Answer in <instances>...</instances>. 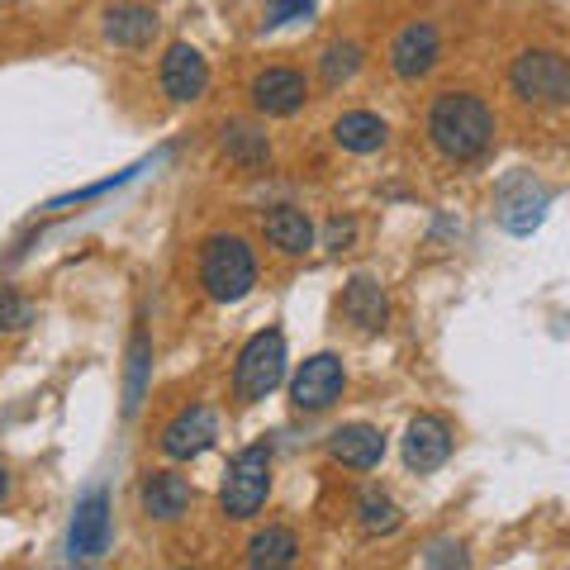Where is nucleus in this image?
<instances>
[{"mask_svg": "<svg viewBox=\"0 0 570 570\" xmlns=\"http://www.w3.org/2000/svg\"><path fill=\"white\" fill-rule=\"evenodd\" d=\"M333 142L343 153H356V157L381 153L390 142V124L381 115H371V110H347V115L333 119Z\"/></svg>", "mask_w": 570, "mask_h": 570, "instance_id": "obj_19", "label": "nucleus"}, {"mask_svg": "<svg viewBox=\"0 0 570 570\" xmlns=\"http://www.w3.org/2000/svg\"><path fill=\"white\" fill-rule=\"evenodd\" d=\"M547 205H551L547 186L532 181L528 171H513V176H504V186H499V224L519 238L547 219Z\"/></svg>", "mask_w": 570, "mask_h": 570, "instance_id": "obj_11", "label": "nucleus"}, {"mask_svg": "<svg viewBox=\"0 0 570 570\" xmlns=\"http://www.w3.org/2000/svg\"><path fill=\"white\" fill-rule=\"evenodd\" d=\"M214 438H219V414H214L209 404H190L181 409L167 428H163V456L167 461H195L214 448Z\"/></svg>", "mask_w": 570, "mask_h": 570, "instance_id": "obj_10", "label": "nucleus"}, {"mask_svg": "<svg viewBox=\"0 0 570 570\" xmlns=\"http://www.w3.org/2000/svg\"><path fill=\"white\" fill-rule=\"evenodd\" d=\"M253 570H285V566H295L299 561V538H295V528H262L253 532V542H247V557H243Z\"/></svg>", "mask_w": 570, "mask_h": 570, "instance_id": "obj_20", "label": "nucleus"}, {"mask_svg": "<svg viewBox=\"0 0 570 570\" xmlns=\"http://www.w3.org/2000/svg\"><path fill=\"white\" fill-rule=\"evenodd\" d=\"M266 494H272V448L253 442V448H243L228 461V471L219 480V509H224V519L247 523V519H257Z\"/></svg>", "mask_w": 570, "mask_h": 570, "instance_id": "obj_4", "label": "nucleus"}, {"mask_svg": "<svg viewBox=\"0 0 570 570\" xmlns=\"http://www.w3.org/2000/svg\"><path fill=\"white\" fill-rule=\"evenodd\" d=\"M110 551V494L105 490H86L77 513H71V532H67V557L71 561H96Z\"/></svg>", "mask_w": 570, "mask_h": 570, "instance_id": "obj_8", "label": "nucleus"}, {"mask_svg": "<svg viewBox=\"0 0 570 570\" xmlns=\"http://www.w3.org/2000/svg\"><path fill=\"white\" fill-rule=\"evenodd\" d=\"M390 71H395L400 81H419V77H428V71L438 67V58H442V33H438V24L433 20H409L395 39H390Z\"/></svg>", "mask_w": 570, "mask_h": 570, "instance_id": "obj_7", "label": "nucleus"}, {"mask_svg": "<svg viewBox=\"0 0 570 570\" xmlns=\"http://www.w3.org/2000/svg\"><path fill=\"white\" fill-rule=\"evenodd\" d=\"M148 366H153V343H148V333H134V343H129V385H124V414H138L142 385H148Z\"/></svg>", "mask_w": 570, "mask_h": 570, "instance_id": "obj_24", "label": "nucleus"}, {"mask_svg": "<svg viewBox=\"0 0 570 570\" xmlns=\"http://www.w3.org/2000/svg\"><path fill=\"white\" fill-rule=\"evenodd\" d=\"M200 285L214 305H238L257 285V253L243 234H209L200 247Z\"/></svg>", "mask_w": 570, "mask_h": 570, "instance_id": "obj_2", "label": "nucleus"}, {"mask_svg": "<svg viewBox=\"0 0 570 570\" xmlns=\"http://www.w3.org/2000/svg\"><path fill=\"white\" fill-rule=\"evenodd\" d=\"M356 523H362V532H371V538H390V532H400L404 513L385 490L366 485L362 494H356Z\"/></svg>", "mask_w": 570, "mask_h": 570, "instance_id": "obj_21", "label": "nucleus"}, {"mask_svg": "<svg viewBox=\"0 0 570 570\" xmlns=\"http://www.w3.org/2000/svg\"><path fill=\"white\" fill-rule=\"evenodd\" d=\"M513 96L532 110H566L570 105V58L557 48H523L509 62Z\"/></svg>", "mask_w": 570, "mask_h": 570, "instance_id": "obj_3", "label": "nucleus"}, {"mask_svg": "<svg viewBox=\"0 0 570 570\" xmlns=\"http://www.w3.org/2000/svg\"><path fill=\"white\" fill-rule=\"evenodd\" d=\"M157 81H163V91L176 100V105H190L209 91V62L200 48L190 43H171L163 67H157Z\"/></svg>", "mask_w": 570, "mask_h": 570, "instance_id": "obj_12", "label": "nucleus"}, {"mask_svg": "<svg viewBox=\"0 0 570 570\" xmlns=\"http://www.w3.org/2000/svg\"><path fill=\"white\" fill-rule=\"evenodd\" d=\"M328 456L343 461L352 471H376L385 456V433L371 423H343L328 433Z\"/></svg>", "mask_w": 570, "mask_h": 570, "instance_id": "obj_16", "label": "nucleus"}, {"mask_svg": "<svg viewBox=\"0 0 570 570\" xmlns=\"http://www.w3.org/2000/svg\"><path fill=\"white\" fill-rule=\"evenodd\" d=\"M262 228H266V243H272L276 253H285V257H305L309 247H314V224H309V214L295 209V205L266 209Z\"/></svg>", "mask_w": 570, "mask_h": 570, "instance_id": "obj_18", "label": "nucleus"}, {"mask_svg": "<svg viewBox=\"0 0 570 570\" xmlns=\"http://www.w3.org/2000/svg\"><path fill=\"white\" fill-rule=\"evenodd\" d=\"M366 62V48L362 43H352V39H337L324 48V58H318V81L328 86V91H337V86H347L356 71H362Z\"/></svg>", "mask_w": 570, "mask_h": 570, "instance_id": "obj_22", "label": "nucleus"}, {"mask_svg": "<svg viewBox=\"0 0 570 570\" xmlns=\"http://www.w3.org/2000/svg\"><path fill=\"white\" fill-rule=\"evenodd\" d=\"M224 153L234 157L243 171H257V167H266V157H272L266 138L257 129H247V124H224Z\"/></svg>", "mask_w": 570, "mask_h": 570, "instance_id": "obj_23", "label": "nucleus"}, {"mask_svg": "<svg viewBox=\"0 0 570 570\" xmlns=\"http://www.w3.org/2000/svg\"><path fill=\"white\" fill-rule=\"evenodd\" d=\"M247 96H253V110H257V115L285 119V115H299V110H305L309 81H305V71H295V67H266V71H257V77H253Z\"/></svg>", "mask_w": 570, "mask_h": 570, "instance_id": "obj_9", "label": "nucleus"}, {"mask_svg": "<svg viewBox=\"0 0 570 570\" xmlns=\"http://www.w3.org/2000/svg\"><path fill=\"white\" fill-rule=\"evenodd\" d=\"M428 142H433V153L442 163H480V157L490 153L494 142V110L480 96L471 91H438L433 105H428Z\"/></svg>", "mask_w": 570, "mask_h": 570, "instance_id": "obj_1", "label": "nucleus"}, {"mask_svg": "<svg viewBox=\"0 0 570 570\" xmlns=\"http://www.w3.org/2000/svg\"><path fill=\"white\" fill-rule=\"evenodd\" d=\"M157 29H163V20H157L153 6L124 0V6L105 10V39H110L115 48H148L157 39Z\"/></svg>", "mask_w": 570, "mask_h": 570, "instance_id": "obj_17", "label": "nucleus"}, {"mask_svg": "<svg viewBox=\"0 0 570 570\" xmlns=\"http://www.w3.org/2000/svg\"><path fill=\"white\" fill-rule=\"evenodd\" d=\"M190 499H195L190 480L176 475V471H148L142 475V485H138V504H142V513H148L153 523H176L190 509Z\"/></svg>", "mask_w": 570, "mask_h": 570, "instance_id": "obj_14", "label": "nucleus"}, {"mask_svg": "<svg viewBox=\"0 0 570 570\" xmlns=\"http://www.w3.org/2000/svg\"><path fill=\"white\" fill-rule=\"evenodd\" d=\"M318 6V0H266L262 10V24L276 29V24H291V20H305V14Z\"/></svg>", "mask_w": 570, "mask_h": 570, "instance_id": "obj_25", "label": "nucleus"}, {"mask_svg": "<svg viewBox=\"0 0 570 570\" xmlns=\"http://www.w3.org/2000/svg\"><path fill=\"white\" fill-rule=\"evenodd\" d=\"M448 456H452V428L448 419H438V414H419V419H409L404 428V466L409 471H438V466H448Z\"/></svg>", "mask_w": 570, "mask_h": 570, "instance_id": "obj_13", "label": "nucleus"}, {"mask_svg": "<svg viewBox=\"0 0 570 570\" xmlns=\"http://www.w3.org/2000/svg\"><path fill=\"white\" fill-rule=\"evenodd\" d=\"M337 309H343V318L356 333H381L390 324V295L381 291V281H371V276H352L343 285Z\"/></svg>", "mask_w": 570, "mask_h": 570, "instance_id": "obj_15", "label": "nucleus"}, {"mask_svg": "<svg viewBox=\"0 0 570 570\" xmlns=\"http://www.w3.org/2000/svg\"><path fill=\"white\" fill-rule=\"evenodd\" d=\"M352 238H356V224H352V219H333V224L324 228V247H333V253L352 247Z\"/></svg>", "mask_w": 570, "mask_h": 570, "instance_id": "obj_27", "label": "nucleus"}, {"mask_svg": "<svg viewBox=\"0 0 570 570\" xmlns=\"http://www.w3.org/2000/svg\"><path fill=\"white\" fill-rule=\"evenodd\" d=\"M33 318V309L24 305L20 295H0V333H14V328H24Z\"/></svg>", "mask_w": 570, "mask_h": 570, "instance_id": "obj_26", "label": "nucleus"}, {"mask_svg": "<svg viewBox=\"0 0 570 570\" xmlns=\"http://www.w3.org/2000/svg\"><path fill=\"white\" fill-rule=\"evenodd\" d=\"M343 390H347V366H343V356L314 352L309 362L295 371V381H291V404L299 409V414H324V409H333L337 400H343Z\"/></svg>", "mask_w": 570, "mask_h": 570, "instance_id": "obj_6", "label": "nucleus"}, {"mask_svg": "<svg viewBox=\"0 0 570 570\" xmlns=\"http://www.w3.org/2000/svg\"><path fill=\"white\" fill-rule=\"evenodd\" d=\"M285 381V333L281 328H262L247 337V347L238 352L234 366V395L243 404L266 400L272 390Z\"/></svg>", "mask_w": 570, "mask_h": 570, "instance_id": "obj_5", "label": "nucleus"}, {"mask_svg": "<svg viewBox=\"0 0 570 570\" xmlns=\"http://www.w3.org/2000/svg\"><path fill=\"white\" fill-rule=\"evenodd\" d=\"M6 490H10V471L0 466V499H6Z\"/></svg>", "mask_w": 570, "mask_h": 570, "instance_id": "obj_28", "label": "nucleus"}]
</instances>
